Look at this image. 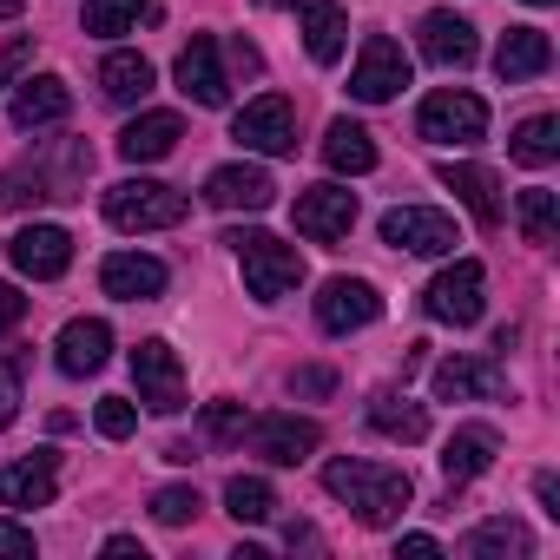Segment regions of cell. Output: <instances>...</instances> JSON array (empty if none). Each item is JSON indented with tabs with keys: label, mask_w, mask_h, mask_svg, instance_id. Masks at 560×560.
Segmentation results:
<instances>
[{
	"label": "cell",
	"mask_w": 560,
	"mask_h": 560,
	"mask_svg": "<svg viewBox=\"0 0 560 560\" xmlns=\"http://www.w3.org/2000/svg\"><path fill=\"white\" fill-rule=\"evenodd\" d=\"M21 317H27V298H21L14 284H0V337H8V330H14Z\"/></svg>",
	"instance_id": "obj_42"
},
{
	"label": "cell",
	"mask_w": 560,
	"mask_h": 560,
	"mask_svg": "<svg viewBox=\"0 0 560 560\" xmlns=\"http://www.w3.org/2000/svg\"><path fill=\"white\" fill-rule=\"evenodd\" d=\"M86 165H93L86 145L67 152V165H54L47 152H40V159H21V165L0 172V205H8V211H34V205H47V198H80Z\"/></svg>",
	"instance_id": "obj_3"
},
{
	"label": "cell",
	"mask_w": 560,
	"mask_h": 560,
	"mask_svg": "<svg viewBox=\"0 0 560 560\" xmlns=\"http://www.w3.org/2000/svg\"><path fill=\"white\" fill-rule=\"evenodd\" d=\"M106 357H113V324L106 317H73L60 330V370L67 376H93V370H106Z\"/></svg>",
	"instance_id": "obj_23"
},
{
	"label": "cell",
	"mask_w": 560,
	"mask_h": 560,
	"mask_svg": "<svg viewBox=\"0 0 560 560\" xmlns=\"http://www.w3.org/2000/svg\"><path fill=\"white\" fill-rule=\"evenodd\" d=\"M231 139L244 152H264V159H291L298 152V106L284 93H257L237 119H231Z\"/></svg>",
	"instance_id": "obj_5"
},
{
	"label": "cell",
	"mask_w": 560,
	"mask_h": 560,
	"mask_svg": "<svg viewBox=\"0 0 560 560\" xmlns=\"http://www.w3.org/2000/svg\"><path fill=\"white\" fill-rule=\"evenodd\" d=\"M324 159H330V172H350V178L376 172V139H370V126H357V119H330V132H324Z\"/></svg>",
	"instance_id": "obj_28"
},
{
	"label": "cell",
	"mask_w": 560,
	"mask_h": 560,
	"mask_svg": "<svg viewBox=\"0 0 560 560\" xmlns=\"http://www.w3.org/2000/svg\"><path fill=\"white\" fill-rule=\"evenodd\" d=\"M376 317H383V298H376L370 277H330V284L317 291V324L330 337H350V330H363Z\"/></svg>",
	"instance_id": "obj_11"
},
{
	"label": "cell",
	"mask_w": 560,
	"mask_h": 560,
	"mask_svg": "<svg viewBox=\"0 0 560 560\" xmlns=\"http://www.w3.org/2000/svg\"><path fill=\"white\" fill-rule=\"evenodd\" d=\"M416 126H422V139H435V145H481V132H488V106H481L475 93H462V86H442V93L422 100Z\"/></svg>",
	"instance_id": "obj_7"
},
{
	"label": "cell",
	"mask_w": 560,
	"mask_h": 560,
	"mask_svg": "<svg viewBox=\"0 0 560 560\" xmlns=\"http://www.w3.org/2000/svg\"><path fill=\"white\" fill-rule=\"evenodd\" d=\"M527 8H547V0H527Z\"/></svg>",
	"instance_id": "obj_48"
},
{
	"label": "cell",
	"mask_w": 560,
	"mask_h": 560,
	"mask_svg": "<svg viewBox=\"0 0 560 560\" xmlns=\"http://www.w3.org/2000/svg\"><path fill=\"white\" fill-rule=\"evenodd\" d=\"M298 21H304V47L317 67H337L343 47H350V14L337 0H298Z\"/></svg>",
	"instance_id": "obj_22"
},
{
	"label": "cell",
	"mask_w": 560,
	"mask_h": 560,
	"mask_svg": "<svg viewBox=\"0 0 560 560\" xmlns=\"http://www.w3.org/2000/svg\"><path fill=\"white\" fill-rule=\"evenodd\" d=\"M402 86H409V54H402L389 34H370L363 54H357V73H350V100L383 106V100H396Z\"/></svg>",
	"instance_id": "obj_9"
},
{
	"label": "cell",
	"mask_w": 560,
	"mask_h": 560,
	"mask_svg": "<svg viewBox=\"0 0 560 560\" xmlns=\"http://www.w3.org/2000/svg\"><path fill=\"white\" fill-rule=\"evenodd\" d=\"M106 560H145V547H139L132 534H113V540H106Z\"/></svg>",
	"instance_id": "obj_45"
},
{
	"label": "cell",
	"mask_w": 560,
	"mask_h": 560,
	"mask_svg": "<svg viewBox=\"0 0 560 560\" xmlns=\"http://www.w3.org/2000/svg\"><path fill=\"white\" fill-rule=\"evenodd\" d=\"M205 198L218 205V211H264L270 198H277V185H270V172L264 165H218L211 178H205Z\"/></svg>",
	"instance_id": "obj_19"
},
{
	"label": "cell",
	"mask_w": 560,
	"mask_h": 560,
	"mask_svg": "<svg viewBox=\"0 0 560 560\" xmlns=\"http://www.w3.org/2000/svg\"><path fill=\"white\" fill-rule=\"evenodd\" d=\"M534 494H540V508L560 521V481H553V475H540V481H534Z\"/></svg>",
	"instance_id": "obj_46"
},
{
	"label": "cell",
	"mask_w": 560,
	"mask_h": 560,
	"mask_svg": "<svg viewBox=\"0 0 560 560\" xmlns=\"http://www.w3.org/2000/svg\"><path fill=\"white\" fill-rule=\"evenodd\" d=\"M481 291H488V270L475 264V257H455L435 284L422 291V311L435 317V324H455V330H468V324H481Z\"/></svg>",
	"instance_id": "obj_6"
},
{
	"label": "cell",
	"mask_w": 560,
	"mask_h": 560,
	"mask_svg": "<svg viewBox=\"0 0 560 560\" xmlns=\"http://www.w3.org/2000/svg\"><path fill=\"white\" fill-rule=\"evenodd\" d=\"M324 488L337 494V501H350V514L363 521V527H389L402 508H409V475L402 468H389V462H330L324 468Z\"/></svg>",
	"instance_id": "obj_1"
},
{
	"label": "cell",
	"mask_w": 560,
	"mask_h": 560,
	"mask_svg": "<svg viewBox=\"0 0 560 560\" xmlns=\"http://www.w3.org/2000/svg\"><path fill=\"white\" fill-rule=\"evenodd\" d=\"M21 8H27V0H0V21H14Z\"/></svg>",
	"instance_id": "obj_47"
},
{
	"label": "cell",
	"mask_w": 560,
	"mask_h": 560,
	"mask_svg": "<svg viewBox=\"0 0 560 560\" xmlns=\"http://www.w3.org/2000/svg\"><path fill=\"white\" fill-rule=\"evenodd\" d=\"M27 67H34V34H21L14 47H0V86H14Z\"/></svg>",
	"instance_id": "obj_39"
},
{
	"label": "cell",
	"mask_w": 560,
	"mask_h": 560,
	"mask_svg": "<svg viewBox=\"0 0 560 560\" xmlns=\"http://www.w3.org/2000/svg\"><path fill=\"white\" fill-rule=\"evenodd\" d=\"M244 402H205V435L211 442H244Z\"/></svg>",
	"instance_id": "obj_38"
},
{
	"label": "cell",
	"mask_w": 560,
	"mask_h": 560,
	"mask_svg": "<svg viewBox=\"0 0 560 560\" xmlns=\"http://www.w3.org/2000/svg\"><path fill=\"white\" fill-rule=\"evenodd\" d=\"M0 553H21V560H34V527H21V521H0Z\"/></svg>",
	"instance_id": "obj_40"
},
{
	"label": "cell",
	"mask_w": 560,
	"mask_h": 560,
	"mask_svg": "<svg viewBox=\"0 0 560 560\" xmlns=\"http://www.w3.org/2000/svg\"><path fill=\"white\" fill-rule=\"evenodd\" d=\"M514 159H521V165H534V172H540V165H553V159H560V119H547V113H540V119H527V126L514 132Z\"/></svg>",
	"instance_id": "obj_33"
},
{
	"label": "cell",
	"mask_w": 560,
	"mask_h": 560,
	"mask_svg": "<svg viewBox=\"0 0 560 560\" xmlns=\"http://www.w3.org/2000/svg\"><path fill=\"white\" fill-rule=\"evenodd\" d=\"M370 429L389 435V442H422V435H429V409L409 402V396H396V389H383V396L370 402Z\"/></svg>",
	"instance_id": "obj_29"
},
{
	"label": "cell",
	"mask_w": 560,
	"mask_h": 560,
	"mask_svg": "<svg viewBox=\"0 0 560 560\" xmlns=\"http://www.w3.org/2000/svg\"><path fill=\"white\" fill-rule=\"evenodd\" d=\"M100 93L119 100V106L145 100V93H152V60H145V54H106V60H100Z\"/></svg>",
	"instance_id": "obj_30"
},
{
	"label": "cell",
	"mask_w": 560,
	"mask_h": 560,
	"mask_svg": "<svg viewBox=\"0 0 560 560\" xmlns=\"http://www.w3.org/2000/svg\"><path fill=\"white\" fill-rule=\"evenodd\" d=\"M396 553H409V560H435V553H442V540H435V534H402V540H396Z\"/></svg>",
	"instance_id": "obj_44"
},
{
	"label": "cell",
	"mask_w": 560,
	"mask_h": 560,
	"mask_svg": "<svg viewBox=\"0 0 560 560\" xmlns=\"http://www.w3.org/2000/svg\"><path fill=\"white\" fill-rule=\"evenodd\" d=\"M244 435H250V448L264 455V462H277V468H298V462H311L317 455V422H304V416H257V422H244Z\"/></svg>",
	"instance_id": "obj_12"
},
{
	"label": "cell",
	"mask_w": 560,
	"mask_h": 560,
	"mask_svg": "<svg viewBox=\"0 0 560 560\" xmlns=\"http://www.w3.org/2000/svg\"><path fill=\"white\" fill-rule=\"evenodd\" d=\"M67 113H73V86H67V80H54V73H40V80H21V86H14V100H8V119H14L21 132L60 126Z\"/></svg>",
	"instance_id": "obj_16"
},
{
	"label": "cell",
	"mask_w": 560,
	"mask_h": 560,
	"mask_svg": "<svg viewBox=\"0 0 560 560\" xmlns=\"http://www.w3.org/2000/svg\"><path fill=\"white\" fill-rule=\"evenodd\" d=\"M178 93L198 100V106H224L231 100V80L218 67V40L211 34H191V47L178 54Z\"/></svg>",
	"instance_id": "obj_18"
},
{
	"label": "cell",
	"mask_w": 560,
	"mask_h": 560,
	"mask_svg": "<svg viewBox=\"0 0 560 560\" xmlns=\"http://www.w3.org/2000/svg\"><path fill=\"white\" fill-rule=\"evenodd\" d=\"M547 67H553V40H547L540 27H508V34H501V47H494V73H501L508 86L540 80Z\"/></svg>",
	"instance_id": "obj_20"
},
{
	"label": "cell",
	"mask_w": 560,
	"mask_h": 560,
	"mask_svg": "<svg viewBox=\"0 0 560 560\" xmlns=\"http://www.w3.org/2000/svg\"><path fill=\"white\" fill-rule=\"evenodd\" d=\"M185 139V119L178 113H139L126 132H119V159L126 165H152V159H172Z\"/></svg>",
	"instance_id": "obj_21"
},
{
	"label": "cell",
	"mask_w": 560,
	"mask_h": 560,
	"mask_svg": "<svg viewBox=\"0 0 560 560\" xmlns=\"http://www.w3.org/2000/svg\"><path fill=\"white\" fill-rule=\"evenodd\" d=\"M198 488H159L152 494V521H165V527H185V521H198Z\"/></svg>",
	"instance_id": "obj_37"
},
{
	"label": "cell",
	"mask_w": 560,
	"mask_h": 560,
	"mask_svg": "<svg viewBox=\"0 0 560 560\" xmlns=\"http://www.w3.org/2000/svg\"><path fill=\"white\" fill-rule=\"evenodd\" d=\"M224 244L237 250V264H244V291H250L257 304H277V298H291V291L304 284V257H298L291 244H277L270 231H231Z\"/></svg>",
	"instance_id": "obj_2"
},
{
	"label": "cell",
	"mask_w": 560,
	"mask_h": 560,
	"mask_svg": "<svg viewBox=\"0 0 560 560\" xmlns=\"http://www.w3.org/2000/svg\"><path fill=\"white\" fill-rule=\"evenodd\" d=\"M442 185H448L481 224H501V178H494L488 165H455V159H448V165H442Z\"/></svg>",
	"instance_id": "obj_27"
},
{
	"label": "cell",
	"mask_w": 560,
	"mask_h": 560,
	"mask_svg": "<svg viewBox=\"0 0 560 560\" xmlns=\"http://www.w3.org/2000/svg\"><path fill=\"white\" fill-rule=\"evenodd\" d=\"M383 244L416 250V257H448L462 237H455V218H448V211H429V205H396V211H383Z\"/></svg>",
	"instance_id": "obj_10"
},
{
	"label": "cell",
	"mask_w": 560,
	"mask_h": 560,
	"mask_svg": "<svg viewBox=\"0 0 560 560\" xmlns=\"http://www.w3.org/2000/svg\"><path fill=\"white\" fill-rule=\"evenodd\" d=\"M132 383H139V402H145L152 416H178V409H185V370H178V350H172V343L145 337V343L132 350Z\"/></svg>",
	"instance_id": "obj_8"
},
{
	"label": "cell",
	"mask_w": 560,
	"mask_h": 560,
	"mask_svg": "<svg viewBox=\"0 0 560 560\" xmlns=\"http://www.w3.org/2000/svg\"><path fill=\"white\" fill-rule=\"evenodd\" d=\"M501 389H508V376L488 357H448V363H435V396L442 402H494Z\"/></svg>",
	"instance_id": "obj_17"
},
{
	"label": "cell",
	"mask_w": 560,
	"mask_h": 560,
	"mask_svg": "<svg viewBox=\"0 0 560 560\" xmlns=\"http://www.w3.org/2000/svg\"><path fill=\"white\" fill-rule=\"evenodd\" d=\"M298 231L311 237V244H337V237H350V224H357V191H343V185H311V191H298Z\"/></svg>",
	"instance_id": "obj_13"
},
{
	"label": "cell",
	"mask_w": 560,
	"mask_h": 560,
	"mask_svg": "<svg viewBox=\"0 0 560 560\" xmlns=\"http://www.w3.org/2000/svg\"><path fill=\"white\" fill-rule=\"evenodd\" d=\"M224 514H231V521H250V527L270 521V514H277L270 481H264V475H231V481H224Z\"/></svg>",
	"instance_id": "obj_32"
},
{
	"label": "cell",
	"mask_w": 560,
	"mask_h": 560,
	"mask_svg": "<svg viewBox=\"0 0 560 560\" xmlns=\"http://www.w3.org/2000/svg\"><path fill=\"white\" fill-rule=\"evenodd\" d=\"M93 429H100L106 442H126V435L139 429V409H132L126 396H100V409H93Z\"/></svg>",
	"instance_id": "obj_36"
},
{
	"label": "cell",
	"mask_w": 560,
	"mask_h": 560,
	"mask_svg": "<svg viewBox=\"0 0 560 560\" xmlns=\"http://www.w3.org/2000/svg\"><path fill=\"white\" fill-rule=\"evenodd\" d=\"M21 416V370H0V429Z\"/></svg>",
	"instance_id": "obj_41"
},
{
	"label": "cell",
	"mask_w": 560,
	"mask_h": 560,
	"mask_svg": "<svg viewBox=\"0 0 560 560\" xmlns=\"http://www.w3.org/2000/svg\"><path fill=\"white\" fill-rule=\"evenodd\" d=\"M185 211H191V198L172 191V185H159V178H119V185H106V218L119 231H172V224H185Z\"/></svg>",
	"instance_id": "obj_4"
},
{
	"label": "cell",
	"mask_w": 560,
	"mask_h": 560,
	"mask_svg": "<svg viewBox=\"0 0 560 560\" xmlns=\"http://www.w3.org/2000/svg\"><path fill=\"white\" fill-rule=\"evenodd\" d=\"M100 284H106V298H119V304H152V298H165V264L145 257V250H113V257L100 264Z\"/></svg>",
	"instance_id": "obj_15"
},
{
	"label": "cell",
	"mask_w": 560,
	"mask_h": 560,
	"mask_svg": "<svg viewBox=\"0 0 560 560\" xmlns=\"http://www.w3.org/2000/svg\"><path fill=\"white\" fill-rule=\"evenodd\" d=\"M8 257H14L21 277H34V284H54V277H67V264H73V237H67L60 224H27V231L8 244Z\"/></svg>",
	"instance_id": "obj_14"
},
{
	"label": "cell",
	"mask_w": 560,
	"mask_h": 560,
	"mask_svg": "<svg viewBox=\"0 0 560 560\" xmlns=\"http://www.w3.org/2000/svg\"><path fill=\"white\" fill-rule=\"evenodd\" d=\"M462 547H468V560H508V553L521 560V553H534V534L521 521H481Z\"/></svg>",
	"instance_id": "obj_31"
},
{
	"label": "cell",
	"mask_w": 560,
	"mask_h": 560,
	"mask_svg": "<svg viewBox=\"0 0 560 560\" xmlns=\"http://www.w3.org/2000/svg\"><path fill=\"white\" fill-rule=\"evenodd\" d=\"M494 455H501V435H494L488 422H468V429L448 435V448H442V475H448V481H475V475L494 468Z\"/></svg>",
	"instance_id": "obj_25"
},
{
	"label": "cell",
	"mask_w": 560,
	"mask_h": 560,
	"mask_svg": "<svg viewBox=\"0 0 560 560\" xmlns=\"http://www.w3.org/2000/svg\"><path fill=\"white\" fill-rule=\"evenodd\" d=\"M521 231H527V244H553V231H560V205H553L547 185H527V191H521Z\"/></svg>",
	"instance_id": "obj_34"
},
{
	"label": "cell",
	"mask_w": 560,
	"mask_h": 560,
	"mask_svg": "<svg viewBox=\"0 0 560 560\" xmlns=\"http://www.w3.org/2000/svg\"><path fill=\"white\" fill-rule=\"evenodd\" d=\"M60 494V481H54V455L40 448L34 462H8L0 468V508H47Z\"/></svg>",
	"instance_id": "obj_26"
},
{
	"label": "cell",
	"mask_w": 560,
	"mask_h": 560,
	"mask_svg": "<svg viewBox=\"0 0 560 560\" xmlns=\"http://www.w3.org/2000/svg\"><path fill=\"white\" fill-rule=\"evenodd\" d=\"M416 34H422V60H435V67H475V54H481L475 27L462 14H429Z\"/></svg>",
	"instance_id": "obj_24"
},
{
	"label": "cell",
	"mask_w": 560,
	"mask_h": 560,
	"mask_svg": "<svg viewBox=\"0 0 560 560\" xmlns=\"http://www.w3.org/2000/svg\"><path fill=\"white\" fill-rule=\"evenodd\" d=\"M291 389H298V396H330V389H337V376H330V370H298V376H291Z\"/></svg>",
	"instance_id": "obj_43"
},
{
	"label": "cell",
	"mask_w": 560,
	"mask_h": 560,
	"mask_svg": "<svg viewBox=\"0 0 560 560\" xmlns=\"http://www.w3.org/2000/svg\"><path fill=\"white\" fill-rule=\"evenodd\" d=\"M139 14H152V0H86V34L113 40V34H126Z\"/></svg>",
	"instance_id": "obj_35"
}]
</instances>
